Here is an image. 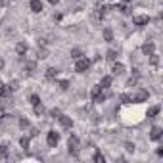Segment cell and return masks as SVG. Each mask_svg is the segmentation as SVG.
Wrapping results in <instances>:
<instances>
[{
    "label": "cell",
    "mask_w": 163,
    "mask_h": 163,
    "mask_svg": "<svg viewBox=\"0 0 163 163\" xmlns=\"http://www.w3.org/2000/svg\"><path fill=\"white\" fill-rule=\"evenodd\" d=\"M148 23H150V17L148 16H136L134 17V25H138V27H144Z\"/></svg>",
    "instance_id": "obj_5"
},
{
    "label": "cell",
    "mask_w": 163,
    "mask_h": 163,
    "mask_svg": "<svg viewBox=\"0 0 163 163\" xmlns=\"http://www.w3.org/2000/svg\"><path fill=\"white\" fill-rule=\"evenodd\" d=\"M94 161L96 163H104V156L100 154V152H96V154H94Z\"/></svg>",
    "instance_id": "obj_22"
},
{
    "label": "cell",
    "mask_w": 163,
    "mask_h": 163,
    "mask_svg": "<svg viewBox=\"0 0 163 163\" xmlns=\"http://www.w3.org/2000/svg\"><path fill=\"white\" fill-rule=\"evenodd\" d=\"M104 38H106V40H111V38H113L111 29H104Z\"/></svg>",
    "instance_id": "obj_17"
},
{
    "label": "cell",
    "mask_w": 163,
    "mask_h": 163,
    "mask_svg": "<svg viewBox=\"0 0 163 163\" xmlns=\"http://www.w3.org/2000/svg\"><path fill=\"white\" fill-rule=\"evenodd\" d=\"M117 10L119 12H123V14H130V6H129V0L123 4H117Z\"/></svg>",
    "instance_id": "obj_12"
},
{
    "label": "cell",
    "mask_w": 163,
    "mask_h": 163,
    "mask_svg": "<svg viewBox=\"0 0 163 163\" xmlns=\"http://www.w3.org/2000/svg\"><path fill=\"white\" fill-rule=\"evenodd\" d=\"M19 142H21V146H23L25 150L29 148V138H25V136H23V138H21V140H19Z\"/></svg>",
    "instance_id": "obj_29"
},
{
    "label": "cell",
    "mask_w": 163,
    "mask_h": 163,
    "mask_svg": "<svg viewBox=\"0 0 163 163\" xmlns=\"http://www.w3.org/2000/svg\"><path fill=\"white\" fill-rule=\"evenodd\" d=\"M100 86H102V88H110V86H111V77H110V75H107V77H102Z\"/></svg>",
    "instance_id": "obj_13"
},
{
    "label": "cell",
    "mask_w": 163,
    "mask_h": 163,
    "mask_svg": "<svg viewBox=\"0 0 163 163\" xmlns=\"http://www.w3.org/2000/svg\"><path fill=\"white\" fill-rule=\"evenodd\" d=\"M0 156L8 157V146H6V144H0Z\"/></svg>",
    "instance_id": "obj_19"
},
{
    "label": "cell",
    "mask_w": 163,
    "mask_h": 163,
    "mask_svg": "<svg viewBox=\"0 0 163 163\" xmlns=\"http://www.w3.org/2000/svg\"><path fill=\"white\" fill-rule=\"evenodd\" d=\"M88 67H90V61L84 60V58H79L77 61H75V71H77V73H84Z\"/></svg>",
    "instance_id": "obj_2"
},
{
    "label": "cell",
    "mask_w": 163,
    "mask_h": 163,
    "mask_svg": "<svg viewBox=\"0 0 163 163\" xmlns=\"http://www.w3.org/2000/svg\"><path fill=\"white\" fill-rule=\"evenodd\" d=\"M2 67H4V61H2V60H0V69H2Z\"/></svg>",
    "instance_id": "obj_35"
},
{
    "label": "cell",
    "mask_w": 163,
    "mask_h": 163,
    "mask_svg": "<svg viewBox=\"0 0 163 163\" xmlns=\"http://www.w3.org/2000/svg\"><path fill=\"white\" fill-rule=\"evenodd\" d=\"M133 100H134V102H144V100H148V92H146V90H140V92L133 98Z\"/></svg>",
    "instance_id": "obj_11"
},
{
    "label": "cell",
    "mask_w": 163,
    "mask_h": 163,
    "mask_svg": "<svg viewBox=\"0 0 163 163\" xmlns=\"http://www.w3.org/2000/svg\"><path fill=\"white\" fill-rule=\"evenodd\" d=\"M58 119H60V123H61V127L63 129H71V125H73V121H71V119L69 117H65V115H58Z\"/></svg>",
    "instance_id": "obj_6"
},
{
    "label": "cell",
    "mask_w": 163,
    "mask_h": 163,
    "mask_svg": "<svg viewBox=\"0 0 163 163\" xmlns=\"http://www.w3.org/2000/svg\"><path fill=\"white\" fill-rule=\"evenodd\" d=\"M60 88H63V90L69 88V83H67V81H61V83H60Z\"/></svg>",
    "instance_id": "obj_31"
},
{
    "label": "cell",
    "mask_w": 163,
    "mask_h": 163,
    "mask_svg": "<svg viewBox=\"0 0 163 163\" xmlns=\"http://www.w3.org/2000/svg\"><path fill=\"white\" fill-rule=\"evenodd\" d=\"M107 60H110V61H113L115 58H117V52L115 50H107V56H106Z\"/></svg>",
    "instance_id": "obj_18"
},
{
    "label": "cell",
    "mask_w": 163,
    "mask_h": 163,
    "mask_svg": "<svg viewBox=\"0 0 163 163\" xmlns=\"http://www.w3.org/2000/svg\"><path fill=\"white\" fill-rule=\"evenodd\" d=\"M19 127L21 129H27L29 127V121H27V119H19Z\"/></svg>",
    "instance_id": "obj_28"
},
{
    "label": "cell",
    "mask_w": 163,
    "mask_h": 163,
    "mask_svg": "<svg viewBox=\"0 0 163 163\" xmlns=\"http://www.w3.org/2000/svg\"><path fill=\"white\" fill-rule=\"evenodd\" d=\"M81 54H83V52H81L79 48H73V50H71V56H73L75 60H79V58H81Z\"/></svg>",
    "instance_id": "obj_20"
},
{
    "label": "cell",
    "mask_w": 163,
    "mask_h": 163,
    "mask_svg": "<svg viewBox=\"0 0 163 163\" xmlns=\"http://www.w3.org/2000/svg\"><path fill=\"white\" fill-rule=\"evenodd\" d=\"M16 50H17V54H25L27 52V44H25V42H17Z\"/></svg>",
    "instance_id": "obj_16"
},
{
    "label": "cell",
    "mask_w": 163,
    "mask_h": 163,
    "mask_svg": "<svg viewBox=\"0 0 163 163\" xmlns=\"http://www.w3.org/2000/svg\"><path fill=\"white\" fill-rule=\"evenodd\" d=\"M106 10H107L106 6H102V8H98V12H96V17H104V16H106Z\"/></svg>",
    "instance_id": "obj_21"
},
{
    "label": "cell",
    "mask_w": 163,
    "mask_h": 163,
    "mask_svg": "<svg viewBox=\"0 0 163 163\" xmlns=\"http://www.w3.org/2000/svg\"><path fill=\"white\" fill-rule=\"evenodd\" d=\"M42 111H44V107H42L40 104H37V106H35V113H37V115H42Z\"/></svg>",
    "instance_id": "obj_27"
},
{
    "label": "cell",
    "mask_w": 163,
    "mask_h": 163,
    "mask_svg": "<svg viewBox=\"0 0 163 163\" xmlns=\"http://www.w3.org/2000/svg\"><path fill=\"white\" fill-rule=\"evenodd\" d=\"M125 150H127V152H134V144L127 142V144H125Z\"/></svg>",
    "instance_id": "obj_30"
},
{
    "label": "cell",
    "mask_w": 163,
    "mask_h": 163,
    "mask_svg": "<svg viewBox=\"0 0 163 163\" xmlns=\"http://www.w3.org/2000/svg\"><path fill=\"white\" fill-rule=\"evenodd\" d=\"M157 113H159V106H152L148 110V117H156Z\"/></svg>",
    "instance_id": "obj_15"
},
{
    "label": "cell",
    "mask_w": 163,
    "mask_h": 163,
    "mask_svg": "<svg viewBox=\"0 0 163 163\" xmlns=\"http://www.w3.org/2000/svg\"><path fill=\"white\" fill-rule=\"evenodd\" d=\"M90 94H92V100H94L96 104H102V102H106V94L102 92V86H94Z\"/></svg>",
    "instance_id": "obj_1"
},
{
    "label": "cell",
    "mask_w": 163,
    "mask_h": 163,
    "mask_svg": "<svg viewBox=\"0 0 163 163\" xmlns=\"http://www.w3.org/2000/svg\"><path fill=\"white\" fill-rule=\"evenodd\" d=\"M29 6H31V10H33L35 14L42 12V2H40V0H31V2H29Z\"/></svg>",
    "instance_id": "obj_7"
},
{
    "label": "cell",
    "mask_w": 163,
    "mask_h": 163,
    "mask_svg": "<svg viewBox=\"0 0 163 163\" xmlns=\"http://www.w3.org/2000/svg\"><path fill=\"white\" fill-rule=\"evenodd\" d=\"M60 113H61V111H60V110H52V117H58V115H60Z\"/></svg>",
    "instance_id": "obj_33"
},
{
    "label": "cell",
    "mask_w": 163,
    "mask_h": 163,
    "mask_svg": "<svg viewBox=\"0 0 163 163\" xmlns=\"http://www.w3.org/2000/svg\"><path fill=\"white\" fill-rule=\"evenodd\" d=\"M150 61H152V65H157V56H156V54H152V58H150Z\"/></svg>",
    "instance_id": "obj_32"
},
{
    "label": "cell",
    "mask_w": 163,
    "mask_h": 163,
    "mask_svg": "<svg viewBox=\"0 0 163 163\" xmlns=\"http://www.w3.org/2000/svg\"><path fill=\"white\" fill-rule=\"evenodd\" d=\"M58 140H60V134L56 133V130H50V133L46 134V142L50 148H56L58 146Z\"/></svg>",
    "instance_id": "obj_4"
},
{
    "label": "cell",
    "mask_w": 163,
    "mask_h": 163,
    "mask_svg": "<svg viewBox=\"0 0 163 163\" xmlns=\"http://www.w3.org/2000/svg\"><path fill=\"white\" fill-rule=\"evenodd\" d=\"M56 77H58V69H56V67L46 69V79H48V81H54Z\"/></svg>",
    "instance_id": "obj_8"
},
{
    "label": "cell",
    "mask_w": 163,
    "mask_h": 163,
    "mask_svg": "<svg viewBox=\"0 0 163 163\" xmlns=\"http://www.w3.org/2000/svg\"><path fill=\"white\" fill-rule=\"evenodd\" d=\"M121 102H125V104L133 102V96H129V94H123V96H121Z\"/></svg>",
    "instance_id": "obj_26"
},
{
    "label": "cell",
    "mask_w": 163,
    "mask_h": 163,
    "mask_svg": "<svg viewBox=\"0 0 163 163\" xmlns=\"http://www.w3.org/2000/svg\"><path fill=\"white\" fill-rule=\"evenodd\" d=\"M113 75H121L123 71H125V67H123V63H113Z\"/></svg>",
    "instance_id": "obj_14"
},
{
    "label": "cell",
    "mask_w": 163,
    "mask_h": 163,
    "mask_svg": "<svg viewBox=\"0 0 163 163\" xmlns=\"http://www.w3.org/2000/svg\"><path fill=\"white\" fill-rule=\"evenodd\" d=\"M150 138L152 140H159L161 138V129L159 127H154V129H152V133H150Z\"/></svg>",
    "instance_id": "obj_9"
},
{
    "label": "cell",
    "mask_w": 163,
    "mask_h": 163,
    "mask_svg": "<svg viewBox=\"0 0 163 163\" xmlns=\"http://www.w3.org/2000/svg\"><path fill=\"white\" fill-rule=\"evenodd\" d=\"M8 88H10V90H17V88H19V83H17V81H12Z\"/></svg>",
    "instance_id": "obj_25"
},
{
    "label": "cell",
    "mask_w": 163,
    "mask_h": 163,
    "mask_svg": "<svg viewBox=\"0 0 163 163\" xmlns=\"http://www.w3.org/2000/svg\"><path fill=\"white\" fill-rule=\"evenodd\" d=\"M48 2H50V4H58V0H48Z\"/></svg>",
    "instance_id": "obj_34"
},
{
    "label": "cell",
    "mask_w": 163,
    "mask_h": 163,
    "mask_svg": "<svg viewBox=\"0 0 163 163\" xmlns=\"http://www.w3.org/2000/svg\"><path fill=\"white\" fill-rule=\"evenodd\" d=\"M31 104H33V106H37V104H40V98H38L37 94H33V96H31Z\"/></svg>",
    "instance_id": "obj_24"
},
{
    "label": "cell",
    "mask_w": 163,
    "mask_h": 163,
    "mask_svg": "<svg viewBox=\"0 0 163 163\" xmlns=\"http://www.w3.org/2000/svg\"><path fill=\"white\" fill-rule=\"evenodd\" d=\"M154 50H156V46L152 44V42H148V44H144V46H142V52L146 54V56H152V54H154Z\"/></svg>",
    "instance_id": "obj_10"
},
{
    "label": "cell",
    "mask_w": 163,
    "mask_h": 163,
    "mask_svg": "<svg viewBox=\"0 0 163 163\" xmlns=\"http://www.w3.org/2000/svg\"><path fill=\"white\" fill-rule=\"evenodd\" d=\"M8 94V86L4 83H0V96H6Z\"/></svg>",
    "instance_id": "obj_23"
},
{
    "label": "cell",
    "mask_w": 163,
    "mask_h": 163,
    "mask_svg": "<svg viewBox=\"0 0 163 163\" xmlns=\"http://www.w3.org/2000/svg\"><path fill=\"white\" fill-rule=\"evenodd\" d=\"M67 146H69V154L77 156V152H79V138H77V136H69Z\"/></svg>",
    "instance_id": "obj_3"
}]
</instances>
